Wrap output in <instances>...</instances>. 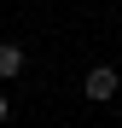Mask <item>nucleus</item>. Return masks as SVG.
Segmentation results:
<instances>
[{"instance_id": "f257e3e1", "label": "nucleus", "mask_w": 122, "mask_h": 128, "mask_svg": "<svg viewBox=\"0 0 122 128\" xmlns=\"http://www.w3.org/2000/svg\"><path fill=\"white\" fill-rule=\"evenodd\" d=\"M116 88H122V82H116V70H105V64H99V70H87V99H99V105H105V99H116Z\"/></svg>"}, {"instance_id": "f03ea898", "label": "nucleus", "mask_w": 122, "mask_h": 128, "mask_svg": "<svg viewBox=\"0 0 122 128\" xmlns=\"http://www.w3.org/2000/svg\"><path fill=\"white\" fill-rule=\"evenodd\" d=\"M23 76V47H12V41H0V82Z\"/></svg>"}, {"instance_id": "7ed1b4c3", "label": "nucleus", "mask_w": 122, "mask_h": 128, "mask_svg": "<svg viewBox=\"0 0 122 128\" xmlns=\"http://www.w3.org/2000/svg\"><path fill=\"white\" fill-rule=\"evenodd\" d=\"M0 122H6V93H0Z\"/></svg>"}]
</instances>
